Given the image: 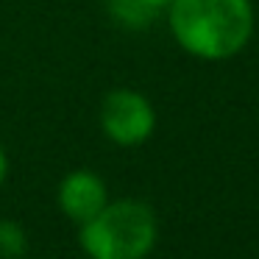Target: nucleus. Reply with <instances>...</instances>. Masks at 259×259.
I'll return each mask as SVG.
<instances>
[{
	"label": "nucleus",
	"mask_w": 259,
	"mask_h": 259,
	"mask_svg": "<svg viewBox=\"0 0 259 259\" xmlns=\"http://www.w3.org/2000/svg\"><path fill=\"white\" fill-rule=\"evenodd\" d=\"M159 240L156 212L140 198L109 201L78 226V248L87 259H148Z\"/></svg>",
	"instance_id": "f03ea898"
},
{
	"label": "nucleus",
	"mask_w": 259,
	"mask_h": 259,
	"mask_svg": "<svg viewBox=\"0 0 259 259\" xmlns=\"http://www.w3.org/2000/svg\"><path fill=\"white\" fill-rule=\"evenodd\" d=\"M28 234L20 220L0 218V259H25Z\"/></svg>",
	"instance_id": "423d86ee"
},
{
	"label": "nucleus",
	"mask_w": 259,
	"mask_h": 259,
	"mask_svg": "<svg viewBox=\"0 0 259 259\" xmlns=\"http://www.w3.org/2000/svg\"><path fill=\"white\" fill-rule=\"evenodd\" d=\"M101 131L109 142L120 148H140L156 131V109L142 95L140 90L131 87H117L106 92L101 103Z\"/></svg>",
	"instance_id": "7ed1b4c3"
},
{
	"label": "nucleus",
	"mask_w": 259,
	"mask_h": 259,
	"mask_svg": "<svg viewBox=\"0 0 259 259\" xmlns=\"http://www.w3.org/2000/svg\"><path fill=\"white\" fill-rule=\"evenodd\" d=\"M170 36L201 62H229L248 48L256 28L251 0H173L167 6Z\"/></svg>",
	"instance_id": "f257e3e1"
},
{
	"label": "nucleus",
	"mask_w": 259,
	"mask_h": 259,
	"mask_svg": "<svg viewBox=\"0 0 259 259\" xmlns=\"http://www.w3.org/2000/svg\"><path fill=\"white\" fill-rule=\"evenodd\" d=\"M145 3L153 9V12H167V6L173 3V0H145Z\"/></svg>",
	"instance_id": "6e6552de"
},
{
	"label": "nucleus",
	"mask_w": 259,
	"mask_h": 259,
	"mask_svg": "<svg viewBox=\"0 0 259 259\" xmlns=\"http://www.w3.org/2000/svg\"><path fill=\"white\" fill-rule=\"evenodd\" d=\"M6 176H9V156L3 151V145H0V187L6 184Z\"/></svg>",
	"instance_id": "0eeeda50"
},
{
	"label": "nucleus",
	"mask_w": 259,
	"mask_h": 259,
	"mask_svg": "<svg viewBox=\"0 0 259 259\" xmlns=\"http://www.w3.org/2000/svg\"><path fill=\"white\" fill-rule=\"evenodd\" d=\"M109 198V187L95 170H70L62 181H59L56 190V203L62 209L64 218H70L73 223H87L90 218H95L106 203Z\"/></svg>",
	"instance_id": "20e7f679"
},
{
	"label": "nucleus",
	"mask_w": 259,
	"mask_h": 259,
	"mask_svg": "<svg viewBox=\"0 0 259 259\" xmlns=\"http://www.w3.org/2000/svg\"><path fill=\"white\" fill-rule=\"evenodd\" d=\"M109 14L123 28H131V31L148 28L153 23V17H159V12H153L145 0H109Z\"/></svg>",
	"instance_id": "39448f33"
}]
</instances>
